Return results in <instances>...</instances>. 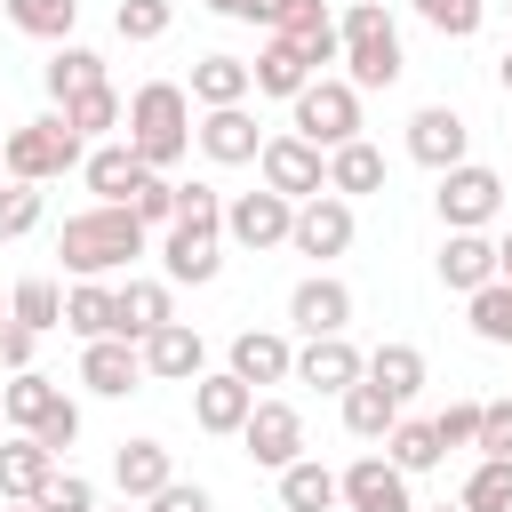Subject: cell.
Segmentation results:
<instances>
[{
    "label": "cell",
    "mask_w": 512,
    "mask_h": 512,
    "mask_svg": "<svg viewBox=\"0 0 512 512\" xmlns=\"http://www.w3.org/2000/svg\"><path fill=\"white\" fill-rule=\"evenodd\" d=\"M32 344H40L32 328H16V320H0V368H8V376H16V368H32Z\"/></svg>",
    "instance_id": "816d5d0a"
},
{
    "label": "cell",
    "mask_w": 512,
    "mask_h": 512,
    "mask_svg": "<svg viewBox=\"0 0 512 512\" xmlns=\"http://www.w3.org/2000/svg\"><path fill=\"white\" fill-rule=\"evenodd\" d=\"M8 512H32V504H8Z\"/></svg>",
    "instance_id": "680465c9"
},
{
    "label": "cell",
    "mask_w": 512,
    "mask_h": 512,
    "mask_svg": "<svg viewBox=\"0 0 512 512\" xmlns=\"http://www.w3.org/2000/svg\"><path fill=\"white\" fill-rule=\"evenodd\" d=\"M48 408H56V384H48L40 368H16V376L0 384V416H8L16 432H32V424H40Z\"/></svg>",
    "instance_id": "74e56055"
},
{
    "label": "cell",
    "mask_w": 512,
    "mask_h": 512,
    "mask_svg": "<svg viewBox=\"0 0 512 512\" xmlns=\"http://www.w3.org/2000/svg\"><path fill=\"white\" fill-rule=\"evenodd\" d=\"M112 480H120V496H128V504H152V496L176 480V464H168V448H160V440H120Z\"/></svg>",
    "instance_id": "44dd1931"
},
{
    "label": "cell",
    "mask_w": 512,
    "mask_h": 512,
    "mask_svg": "<svg viewBox=\"0 0 512 512\" xmlns=\"http://www.w3.org/2000/svg\"><path fill=\"white\" fill-rule=\"evenodd\" d=\"M40 80H48V96H56V104H72V96L104 88V56H96V48H80V40H64V48L40 64Z\"/></svg>",
    "instance_id": "f546056e"
},
{
    "label": "cell",
    "mask_w": 512,
    "mask_h": 512,
    "mask_svg": "<svg viewBox=\"0 0 512 512\" xmlns=\"http://www.w3.org/2000/svg\"><path fill=\"white\" fill-rule=\"evenodd\" d=\"M144 512H216V496H208L200 480H168V488H160Z\"/></svg>",
    "instance_id": "f907efd6"
},
{
    "label": "cell",
    "mask_w": 512,
    "mask_h": 512,
    "mask_svg": "<svg viewBox=\"0 0 512 512\" xmlns=\"http://www.w3.org/2000/svg\"><path fill=\"white\" fill-rule=\"evenodd\" d=\"M384 456H392V464H400V472L416 480V472H432V464H440L448 448H440V432H432V416H400V424L384 432Z\"/></svg>",
    "instance_id": "e575fe53"
},
{
    "label": "cell",
    "mask_w": 512,
    "mask_h": 512,
    "mask_svg": "<svg viewBox=\"0 0 512 512\" xmlns=\"http://www.w3.org/2000/svg\"><path fill=\"white\" fill-rule=\"evenodd\" d=\"M248 80H256V96H288V104H296V96L312 88V64H304V48H296V40H280V32H272V40L256 48V64H248Z\"/></svg>",
    "instance_id": "603a6c76"
},
{
    "label": "cell",
    "mask_w": 512,
    "mask_h": 512,
    "mask_svg": "<svg viewBox=\"0 0 512 512\" xmlns=\"http://www.w3.org/2000/svg\"><path fill=\"white\" fill-rule=\"evenodd\" d=\"M248 96H256V80H248L240 56H200L192 64V104L200 112H224V104H248Z\"/></svg>",
    "instance_id": "d4e9b609"
},
{
    "label": "cell",
    "mask_w": 512,
    "mask_h": 512,
    "mask_svg": "<svg viewBox=\"0 0 512 512\" xmlns=\"http://www.w3.org/2000/svg\"><path fill=\"white\" fill-rule=\"evenodd\" d=\"M0 320H8V304H0Z\"/></svg>",
    "instance_id": "91938a15"
},
{
    "label": "cell",
    "mask_w": 512,
    "mask_h": 512,
    "mask_svg": "<svg viewBox=\"0 0 512 512\" xmlns=\"http://www.w3.org/2000/svg\"><path fill=\"white\" fill-rule=\"evenodd\" d=\"M336 504H344V512H416L408 472H400L392 456H352V464L336 472Z\"/></svg>",
    "instance_id": "ba28073f"
},
{
    "label": "cell",
    "mask_w": 512,
    "mask_h": 512,
    "mask_svg": "<svg viewBox=\"0 0 512 512\" xmlns=\"http://www.w3.org/2000/svg\"><path fill=\"white\" fill-rule=\"evenodd\" d=\"M256 168H264V192H280V200H312V192H328V152L304 144V136H264Z\"/></svg>",
    "instance_id": "52a82bcc"
},
{
    "label": "cell",
    "mask_w": 512,
    "mask_h": 512,
    "mask_svg": "<svg viewBox=\"0 0 512 512\" xmlns=\"http://www.w3.org/2000/svg\"><path fill=\"white\" fill-rule=\"evenodd\" d=\"M248 408H256V392H248L232 368H216V376H200V384H192V424H200V432H216V440H240Z\"/></svg>",
    "instance_id": "e0dca14e"
},
{
    "label": "cell",
    "mask_w": 512,
    "mask_h": 512,
    "mask_svg": "<svg viewBox=\"0 0 512 512\" xmlns=\"http://www.w3.org/2000/svg\"><path fill=\"white\" fill-rule=\"evenodd\" d=\"M40 208H48L40 184H8V192H0V240H24V232L40 224Z\"/></svg>",
    "instance_id": "f6af8a7d"
},
{
    "label": "cell",
    "mask_w": 512,
    "mask_h": 512,
    "mask_svg": "<svg viewBox=\"0 0 512 512\" xmlns=\"http://www.w3.org/2000/svg\"><path fill=\"white\" fill-rule=\"evenodd\" d=\"M112 296H120V336H128V344H144L152 328H168V320H176L168 280H128V288H112Z\"/></svg>",
    "instance_id": "83f0119b"
},
{
    "label": "cell",
    "mask_w": 512,
    "mask_h": 512,
    "mask_svg": "<svg viewBox=\"0 0 512 512\" xmlns=\"http://www.w3.org/2000/svg\"><path fill=\"white\" fill-rule=\"evenodd\" d=\"M432 200H440V224H448V232H480V224L504 208V176L480 168V160H456V168L440 176Z\"/></svg>",
    "instance_id": "8992f818"
},
{
    "label": "cell",
    "mask_w": 512,
    "mask_h": 512,
    "mask_svg": "<svg viewBox=\"0 0 512 512\" xmlns=\"http://www.w3.org/2000/svg\"><path fill=\"white\" fill-rule=\"evenodd\" d=\"M280 512H336V472L320 456H296L280 472Z\"/></svg>",
    "instance_id": "d6a6232c"
},
{
    "label": "cell",
    "mask_w": 512,
    "mask_h": 512,
    "mask_svg": "<svg viewBox=\"0 0 512 512\" xmlns=\"http://www.w3.org/2000/svg\"><path fill=\"white\" fill-rule=\"evenodd\" d=\"M432 512H464V504H432Z\"/></svg>",
    "instance_id": "6f0895ef"
},
{
    "label": "cell",
    "mask_w": 512,
    "mask_h": 512,
    "mask_svg": "<svg viewBox=\"0 0 512 512\" xmlns=\"http://www.w3.org/2000/svg\"><path fill=\"white\" fill-rule=\"evenodd\" d=\"M336 400H344V432H352V440H384V432L400 424V400H392L384 384H368V376H360V384H344Z\"/></svg>",
    "instance_id": "4dcf8cb0"
},
{
    "label": "cell",
    "mask_w": 512,
    "mask_h": 512,
    "mask_svg": "<svg viewBox=\"0 0 512 512\" xmlns=\"http://www.w3.org/2000/svg\"><path fill=\"white\" fill-rule=\"evenodd\" d=\"M96 512H104V504H96ZM112 512H136V504H112Z\"/></svg>",
    "instance_id": "9f6ffc18"
},
{
    "label": "cell",
    "mask_w": 512,
    "mask_h": 512,
    "mask_svg": "<svg viewBox=\"0 0 512 512\" xmlns=\"http://www.w3.org/2000/svg\"><path fill=\"white\" fill-rule=\"evenodd\" d=\"M336 40H344V80L352 88H392L400 72H408V56H400V24L384 16V0H352L344 8V24H336Z\"/></svg>",
    "instance_id": "3957f363"
},
{
    "label": "cell",
    "mask_w": 512,
    "mask_h": 512,
    "mask_svg": "<svg viewBox=\"0 0 512 512\" xmlns=\"http://www.w3.org/2000/svg\"><path fill=\"white\" fill-rule=\"evenodd\" d=\"M64 328H72L80 344H96V336H120V296H112L104 280H80V288H64Z\"/></svg>",
    "instance_id": "f1b7e54d"
},
{
    "label": "cell",
    "mask_w": 512,
    "mask_h": 512,
    "mask_svg": "<svg viewBox=\"0 0 512 512\" xmlns=\"http://www.w3.org/2000/svg\"><path fill=\"white\" fill-rule=\"evenodd\" d=\"M0 16L16 24V32H32V40H72V24H80V0H0Z\"/></svg>",
    "instance_id": "d590c367"
},
{
    "label": "cell",
    "mask_w": 512,
    "mask_h": 512,
    "mask_svg": "<svg viewBox=\"0 0 512 512\" xmlns=\"http://www.w3.org/2000/svg\"><path fill=\"white\" fill-rule=\"evenodd\" d=\"M464 312H472V336H480V344H512V280L472 288V296H464Z\"/></svg>",
    "instance_id": "f35d334b"
},
{
    "label": "cell",
    "mask_w": 512,
    "mask_h": 512,
    "mask_svg": "<svg viewBox=\"0 0 512 512\" xmlns=\"http://www.w3.org/2000/svg\"><path fill=\"white\" fill-rule=\"evenodd\" d=\"M224 368H232L248 392H256V384H288V376H296V344H288V336H272V328H240Z\"/></svg>",
    "instance_id": "d6986e66"
},
{
    "label": "cell",
    "mask_w": 512,
    "mask_h": 512,
    "mask_svg": "<svg viewBox=\"0 0 512 512\" xmlns=\"http://www.w3.org/2000/svg\"><path fill=\"white\" fill-rule=\"evenodd\" d=\"M128 216L152 232V224H176V176H160V168H144V184L128 192Z\"/></svg>",
    "instance_id": "60d3db41"
},
{
    "label": "cell",
    "mask_w": 512,
    "mask_h": 512,
    "mask_svg": "<svg viewBox=\"0 0 512 512\" xmlns=\"http://www.w3.org/2000/svg\"><path fill=\"white\" fill-rule=\"evenodd\" d=\"M456 504H464V512H512V464H504V456H480Z\"/></svg>",
    "instance_id": "ab89813d"
},
{
    "label": "cell",
    "mask_w": 512,
    "mask_h": 512,
    "mask_svg": "<svg viewBox=\"0 0 512 512\" xmlns=\"http://www.w3.org/2000/svg\"><path fill=\"white\" fill-rule=\"evenodd\" d=\"M360 352H352V336H304V352H296V384H312V392H344V384H360Z\"/></svg>",
    "instance_id": "ffe728a7"
},
{
    "label": "cell",
    "mask_w": 512,
    "mask_h": 512,
    "mask_svg": "<svg viewBox=\"0 0 512 512\" xmlns=\"http://www.w3.org/2000/svg\"><path fill=\"white\" fill-rule=\"evenodd\" d=\"M464 152H472V128H464L456 104H424V112L408 120V160H424L432 176H448Z\"/></svg>",
    "instance_id": "8fae6325"
},
{
    "label": "cell",
    "mask_w": 512,
    "mask_h": 512,
    "mask_svg": "<svg viewBox=\"0 0 512 512\" xmlns=\"http://www.w3.org/2000/svg\"><path fill=\"white\" fill-rule=\"evenodd\" d=\"M160 264H168V280H192V288H208V280L224 272V224H168V240H160Z\"/></svg>",
    "instance_id": "5bb4252c"
},
{
    "label": "cell",
    "mask_w": 512,
    "mask_h": 512,
    "mask_svg": "<svg viewBox=\"0 0 512 512\" xmlns=\"http://www.w3.org/2000/svg\"><path fill=\"white\" fill-rule=\"evenodd\" d=\"M120 144L144 160V168H176L184 152H192V96L176 88V80H144L136 96H128V120H120Z\"/></svg>",
    "instance_id": "6da1fadb"
},
{
    "label": "cell",
    "mask_w": 512,
    "mask_h": 512,
    "mask_svg": "<svg viewBox=\"0 0 512 512\" xmlns=\"http://www.w3.org/2000/svg\"><path fill=\"white\" fill-rule=\"evenodd\" d=\"M496 80H504V96H512V48H504V56H496Z\"/></svg>",
    "instance_id": "11a10c76"
},
{
    "label": "cell",
    "mask_w": 512,
    "mask_h": 512,
    "mask_svg": "<svg viewBox=\"0 0 512 512\" xmlns=\"http://www.w3.org/2000/svg\"><path fill=\"white\" fill-rule=\"evenodd\" d=\"M192 144L216 160V168H240V160H256L264 152V136H256V112L248 104H224V112H200V128H192Z\"/></svg>",
    "instance_id": "ac0fdd59"
},
{
    "label": "cell",
    "mask_w": 512,
    "mask_h": 512,
    "mask_svg": "<svg viewBox=\"0 0 512 512\" xmlns=\"http://www.w3.org/2000/svg\"><path fill=\"white\" fill-rule=\"evenodd\" d=\"M168 24H176V0H120L112 8V32L120 40H160Z\"/></svg>",
    "instance_id": "b9f144b4"
},
{
    "label": "cell",
    "mask_w": 512,
    "mask_h": 512,
    "mask_svg": "<svg viewBox=\"0 0 512 512\" xmlns=\"http://www.w3.org/2000/svg\"><path fill=\"white\" fill-rule=\"evenodd\" d=\"M328 192H336V200H360V192H384V152H376L368 136H352V144H336V152H328Z\"/></svg>",
    "instance_id": "484cf974"
},
{
    "label": "cell",
    "mask_w": 512,
    "mask_h": 512,
    "mask_svg": "<svg viewBox=\"0 0 512 512\" xmlns=\"http://www.w3.org/2000/svg\"><path fill=\"white\" fill-rule=\"evenodd\" d=\"M152 248V232L128 216V208H112V200H96V208H80V216H64V232H56V256L80 272V280H104V272H120L128 256H144Z\"/></svg>",
    "instance_id": "7a4b0ae2"
},
{
    "label": "cell",
    "mask_w": 512,
    "mask_h": 512,
    "mask_svg": "<svg viewBox=\"0 0 512 512\" xmlns=\"http://www.w3.org/2000/svg\"><path fill=\"white\" fill-rule=\"evenodd\" d=\"M344 320H352V288L336 272H312V280L288 288V328L296 336H344Z\"/></svg>",
    "instance_id": "4fadbf2b"
},
{
    "label": "cell",
    "mask_w": 512,
    "mask_h": 512,
    "mask_svg": "<svg viewBox=\"0 0 512 512\" xmlns=\"http://www.w3.org/2000/svg\"><path fill=\"white\" fill-rule=\"evenodd\" d=\"M48 480H56V456H48L32 432H16V440L0 448V504H32Z\"/></svg>",
    "instance_id": "7402d4cb"
},
{
    "label": "cell",
    "mask_w": 512,
    "mask_h": 512,
    "mask_svg": "<svg viewBox=\"0 0 512 512\" xmlns=\"http://www.w3.org/2000/svg\"><path fill=\"white\" fill-rule=\"evenodd\" d=\"M488 280H496V240H480V232H448V240H440V288L472 296V288H488Z\"/></svg>",
    "instance_id": "cb8c5ba5"
},
{
    "label": "cell",
    "mask_w": 512,
    "mask_h": 512,
    "mask_svg": "<svg viewBox=\"0 0 512 512\" xmlns=\"http://www.w3.org/2000/svg\"><path fill=\"white\" fill-rule=\"evenodd\" d=\"M208 8H216V16H240V24H248V0H208Z\"/></svg>",
    "instance_id": "db71d44e"
},
{
    "label": "cell",
    "mask_w": 512,
    "mask_h": 512,
    "mask_svg": "<svg viewBox=\"0 0 512 512\" xmlns=\"http://www.w3.org/2000/svg\"><path fill=\"white\" fill-rule=\"evenodd\" d=\"M136 352H144V376H160V384H200V376H208V344H200V328H184V320L152 328Z\"/></svg>",
    "instance_id": "9a60e30c"
},
{
    "label": "cell",
    "mask_w": 512,
    "mask_h": 512,
    "mask_svg": "<svg viewBox=\"0 0 512 512\" xmlns=\"http://www.w3.org/2000/svg\"><path fill=\"white\" fill-rule=\"evenodd\" d=\"M80 384H88L96 400H128V392L144 384V352H136L128 336H96V344L80 352Z\"/></svg>",
    "instance_id": "2e32d148"
},
{
    "label": "cell",
    "mask_w": 512,
    "mask_h": 512,
    "mask_svg": "<svg viewBox=\"0 0 512 512\" xmlns=\"http://www.w3.org/2000/svg\"><path fill=\"white\" fill-rule=\"evenodd\" d=\"M408 8H416L440 40H472V32H480V0H408Z\"/></svg>",
    "instance_id": "7bdbcfd3"
},
{
    "label": "cell",
    "mask_w": 512,
    "mask_h": 512,
    "mask_svg": "<svg viewBox=\"0 0 512 512\" xmlns=\"http://www.w3.org/2000/svg\"><path fill=\"white\" fill-rule=\"evenodd\" d=\"M432 432H440V448H472L480 440V400H448L432 416Z\"/></svg>",
    "instance_id": "7dc6e473"
},
{
    "label": "cell",
    "mask_w": 512,
    "mask_h": 512,
    "mask_svg": "<svg viewBox=\"0 0 512 512\" xmlns=\"http://www.w3.org/2000/svg\"><path fill=\"white\" fill-rule=\"evenodd\" d=\"M480 456H504L512 464V400H480Z\"/></svg>",
    "instance_id": "c3c4849f"
},
{
    "label": "cell",
    "mask_w": 512,
    "mask_h": 512,
    "mask_svg": "<svg viewBox=\"0 0 512 512\" xmlns=\"http://www.w3.org/2000/svg\"><path fill=\"white\" fill-rule=\"evenodd\" d=\"M288 112H296L288 136H304V144H320V152H336V144L360 136V88H352V80H328V72H320Z\"/></svg>",
    "instance_id": "5b68a950"
},
{
    "label": "cell",
    "mask_w": 512,
    "mask_h": 512,
    "mask_svg": "<svg viewBox=\"0 0 512 512\" xmlns=\"http://www.w3.org/2000/svg\"><path fill=\"white\" fill-rule=\"evenodd\" d=\"M88 160V144L64 128V112H48V120H24L8 144H0V168H8V184H56V176H72Z\"/></svg>",
    "instance_id": "277c9868"
},
{
    "label": "cell",
    "mask_w": 512,
    "mask_h": 512,
    "mask_svg": "<svg viewBox=\"0 0 512 512\" xmlns=\"http://www.w3.org/2000/svg\"><path fill=\"white\" fill-rule=\"evenodd\" d=\"M32 440H40L48 456H72V448H80V408H72V400L56 392V408H48L40 424H32Z\"/></svg>",
    "instance_id": "ee69618b"
},
{
    "label": "cell",
    "mask_w": 512,
    "mask_h": 512,
    "mask_svg": "<svg viewBox=\"0 0 512 512\" xmlns=\"http://www.w3.org/2000/svg\"><path fill=\"white\" fill-rule=\"evenodd\" d=\"M80 176H88V192H96V200H112V208H128V192L144 184V160H136L128 144H96V152L80 160Z\"/></svg>",
    "instance_id": "4316f807"
},
{
    "label": "cell",
    "mask_w": 512,
    "mask_h": 512,
    "mask_svg": "<svg viewBox=\"0 0 512 512\" xmlns=\"http://www.w3.org/2000/svg\"><path fill=\"white\" fill-rule=\"evenodd\" d=\"M496 280H512V232L496 240Z\"/></svg>",
    "instance_id": "f5cc1de1"
},
{
    "label": "cell",
    "mask_w": 512,
    "mask_h": 512,
    "mask_svg": "<svg viewBox=\"0 0 512 512\" xmlns=\"http://www.w3.org/2000/svg\"><path fill=\"white\" fill-rule=\"evenodd\" d=\"M288 224H296V200H280V192H232L224 200V240H240V248H280Z\"/></svg>",
    "instance_id": "7c38bea8"
},
{
    "label": "cell",
    "mask_w": 512,
    "mask_h": 512,
    "mask_svg": "<svg viewBox=\"0 0 512 512\" xmlns=\"http://www.w3.org/2000/svg\"><path fill=\"white\" fill-rule=\"evenodd\" d=\"M32 512H96V480H80V472H56V480L32 496Z\"/></svg>",
    "instance_id": "bcb514c9"
},
{
    "label": "cell",
    "mask_w": 512,
    "mask_h": 512,
    "mask_svg": "<svg viewBox=\"0 0 512 512\" xmlns=\"http://www.w3.org/2000/svg\"><path fill=\"white\" fill-rule=\"evenodd\" d=\"M8 320L32 328V336L64 328V288H56V280H16V288H8Z\"/></svg>",
    "instance_id": "8d00e7d4"
},
{
    "label": "cell",
    "mask_w": 512,
    "mask_h": 512,
    "mask_svg": "<svg viewBox=\"0 0 512 512\" xmlns=\"http://www.w3.org/2000/svg\"><path fill=\"white\" fill-rule=\"evenodd\" d=\"M176 224H224V192L216 184H176Z\"/></svg>",
    "instance_id": "681fc988"
},
{
    "label": "cell",
    "mask_w": 512,
    "mask_h": 512,
    "mask_svg": "<svg viewBox=\"0 0 512 512\" xmlns=\"http://www.w3.org/2000/svg\"><path fill=\"white\" fill-rule=\"evenodd\" d=\"M360 376H368V384H384V392H392V400L408 408V400L424 392V352H416V344H376Z\"/></svg>",
    "instance_id": "1f68e13d"
},
{
    "label": "cell",
    "mask_w": 512,
    "mask_h": 512,
    "mask_svg": "<svg viewBox=\"0 0 512 512\" xmlns=\"http://www.w3.org/2000/svg\"><path fill=\"white\" fill-rule=\"evenodd\" d=\"M288 248H296V256H312V264L344 256V248H352V200H336V192H312V200H296Z\"/></svg>",
    "instance_id": "9c48e42d"
},
{
    "label": "cell",
    "mask_w": 512,
    "mask_h": 512,
    "mask_svg": "<svg viewBox=\"0 0 512 512\" xmlns=\"http://www.w3.org/2000/svg\"><path fill=\"white\" fill-rule=\"evenodd\" d=\"M240 448H248L264 472H288V464L304 456V416H296L288 400H256L248 424H240Z\"/></svg>",
    "instance_id": "30bf717a"
},
{
    "label": "cell",
    "mask_w": 512,
    "mask_h": 512,
    "mask_svg": "<svg viewBox=\"0 0 512 512\" xmlns=\"http://www.w3.org/2000/svg\"><path fill=\"white\" fill-rule=\"evenodd\" d=\"M64 112V128L80 136V144H96V136H112L120 120H128V104H120V88L104 80V88H88V96H72V104H56Z\"/></svg>",
    "instance_id": "836d02e7"
}]
</instances>
